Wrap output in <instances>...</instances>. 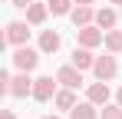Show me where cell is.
Returning <instances> with one entry per match:
<instances>
[{"label": "cell", "mask_w": 122, "mask_h": 119, "mask_svg": "<svg viewBox=\"0 0 122 119\" xmlns=\"http://www.w3.org/2000/svg\"><path fill=\"white\" fill-rule=\"evenodd\" d=\"M86 96H89V103H96V106H106V103H109V86H106V83H92V86H89V93H86Z\"/></svg>", "instance_id": "cell-11"}, {"label": "cell", "mask_w": 122, "mask_h": 119, "mask_svg": "<svg viewBox=\"0 0 122 119\" xmlns=\"http://www.w3.org/2000/svg\"><path fill=\"white\" fill-rule=\"evenodd\" d=\"M69 119H99L96 103H79V106H73V109H69Z\"/></svg>", "instance_id": "cell-12"}, {"label": "cell", "mask_w": 122, "mask_h": 119, "mask_svg": "<svg viewBox=\"0 0 122 119\" xmlns=\"http://www.w3.org/2000/svg\"><path fill=\"white\" fill-rule=\"evenodd\" d=\"M112 3H122V0H112Z\"/></svg>", "instance_id": "cell-24"}, {"label": "cell", "mask_w": 122, "mask_h": 119, "mask_svg": "<svg viewBox=\"0 0 122 119\" xmlns=\"http://www.w3.org/2000/svg\"><path fill=\"white\" fill-rule=\"evenodd\" d=\"M106 50L109 53H122V30H106Z\"/></svg>", "instance_id": "cell-16"}, {"label": "cell", "mask_w": 122, "mask_h": 119, "mask_svg": "<svg viewBox=\"0 0 122 119\" xmlns=\"http://www.w3.org/2000/svg\"><path fill=\"white\" fill-rule=\"evenodd\" d=\"M46 7H50L53 13H69V10H73V0H50Z\"/></svg>", "instance_id": "cell-17"}, {"label": "cell", "mask_w": 122, "mask_h": 119, "mask_svg": "<svg viewBox=\"0 0 122 119\" xmlns=\"http://www.w3.org/2000/svg\"><path fill=\"white\" fill-rule=\"evenodd\" d=\"M33 83H36V79H30L26 73L13 76L10 79V96H30V93H33Z\"/></svg>", "instance_id": "cell-8"}, {"label": "cell", "mask_w": 122, "mask_h": 119, "mask_svg": "<svg viewBox=\"0 0 122 119\" xmlns=\"http://www.w3.org/2000/svg\"><path fill=\"white\" fill-rule=\"evenodd\" d=\"M73 66H79V70H92V66H96V56H92V53H89V46H76V50H73Z\"/></svg>", "instance_id": "cell-9"}, {"label": "cell", "mask_w": 122, "mask_h": 119, "mask_svg": "<svg viewBox=\"0 0 122 119\" xmlns=\"http://www.w3.org/2000/svg\"><path fill=\"white\" fill-rule=\"evenodd\" d=\"M92 73H96V79L109 83V79L119 73V63H116V56H96V66H92Z\"/></svg>", "instance_id": "cell-2"}, {"label": "cell", "mask_w": 122, "mask_h": 119, "mask_svg": "<svg viewBox=\"0 0 122 119\" xmlns=\"http://www.w3.org/2000/svg\"><path fill=\"white\" fill-rule=\"evenodd\" d=\"M119 106H122V89H119Z\"/></svg>", "instance_id": "cell-23"}, {"label": "cell", "mask_w": 122, "mask_h": 119, "mask_svg": "<svg viewBox=\"0 0 122 119\" xmlns=\"http://www.w3.org/2000/svg\"><path fill=\"white\" fill-rule=\"evenodd\" d=\"M53 103H56V109H66V113H69V109L76 106V96H73V89L66 86V89H60V93L53 96Z\"/></svg>", "instance_id": "cell-13"}, {"label": "cell", "mask_w": 122, "mask_h": 119, "mask_svg": "<svg viewBox=\"0 0 122 119\" xmlns=\"http://www.w3.org/2000/svg\"><path fill=\"white\" fill-rule=\"evenodd\" d=\"M36 63H40V53H36V50H30L26 43L13 50V66H17L20 73H30V70H36Z\"/></svg>", "instance_id": "cell-1"}, {"label": "cell", "mask_w": 122, "mask_h": 119, "mask_svg": "<svg viewBox=\"0 0 122 119\" xmlns=\"http://www.w3.org/2000/svg\"><path fill=\"white\" fill-rule=\"evenodd\" d=\"M76 3H92V0H76Z\"/></svg>", "instance_id": "cell-21"}, {"label": "cell", "mask_w": 122, "mask_h": 119, "mask_svg": "<svg viewBox=\"0 0 122 119\" xmlns=\"http://www.w3.org/2000/svg\"><path fill=\"white\" fill-rule=\"evenodd\" d=\"M10 3H13V7H23V10H26V7H30L33 0H10Z\"/></svg>", "instance_id": "cell-19"}, {"label": "cell", "mask_w": 122, "mask_h": 119, "mask_svg": "<svg viewBox=\"0 0 122 119\" xmlns=\"http://www.w3.org/2000/svg\"><path fill=\"white\" fill-rule=\"evenodd\" d=\"M76 37H79V43H82V46H89V50L99 46V43H106V33H102L99 27H92V23H89V27H79Z\"/></svg>", "instance_id": "cell-3"}, {"label": "cell", "mask_w": 122, "mask_h": 119, "mask_svg": "<svg viewBox=\"0 0 122 119\" xmlns=\"http://www.w3.org/2000/svg\"><path fill=\"white\" fill-rule=\"evenodd\" d=\"M102 119H122V106H102Z\"/></svg>", "instance_id": "cell-18"}, {"label": "cell", "mask_w": 122, "mask_h": 119, "mask_svg": "<svg viewBox=\"0 0 122 119\" xmlns=\"http://www.w3.org/2000/svg\"><path fill=\"white\" fill-rule=\"evenodd\" d=\"M56 83L69 86V89H79V86H82V70H79V66H63L60 73H56Z\"/></svg>", "instance_id": "cell-4"}, {"label": "cell", "mask_w": 122, "mask_h": 119, "mask_svg": "<svg viewBox=\"0 0 122 119\" xmlns=\"http://www.w3.org/2000/svg\"><path fill=\"white\" fill-rule=\"evenodd\" d=\"M46 10H50V7H43V3H30V7H26V20H30L33 27H40L43 20H46Z\"/></svg>", "instance_id": "cell-15"}, {"label": "cell", "mask_w": 122, "mask_h": 119, "mask_svg": "<svg viewBox=\"0 0 122 119\" xmlns=\"http://www.w3.org/2000/svg\"><path fill=\"white\" fill-rule=\"evenodd\" d=\"M26 40H30V30H26V23H20V20L7 23V43H13V46H23Z\"/></svg>", "instance_id": "cell-6"}, {"label": "cell", "mask_w": 122, "mask_h": 119, "mask_svg": "<svg viewBox=\"0 0 122 119\" xmlns=\"http://www.w3.org/2000/svg\"><path fill=\"white\" fill-rule=\"evenodd\" d=\"M60 50V33L56 30H43L40 33V53H56Z\"/></svg>", "instance_id": "cell-10"}, {"label": "cell", "mask_w": 122, "mask_h": 119, "mask_svg": "<svg viewBox=\"0 0 122 119\" xmlns=\"http://www.w3.org/2000/svg\"><path fill=\"white\" fill-rule=\"evenodd\" d=\"M96 27H102V30H112V27H116V10H109V7L96 10Z\"/></svg>", "instance_id": "cell-14"}, {"label": "cell", "mask_w": 122, "mask_h": 119, "mask_svg": "<svg viewBox=\"0 0 122 119\" xmlns=\"http://www.w3.org/2000/svg\"><path fill=\"white\" fill-rule=\"evenodd\" d=\"M0 119H17V116H13V113H10V109H3V116H0Z\"/></svg>", "instance_id": "cell-20"}, {"label": "cell", "mask_w": 122, "mask_h": 119, "mask_svg": "<svg viewBox=\"0 0 122 119\" xmlns=\"http://www.w3.org/2000/svg\"><path fill=\"white\" fill-rule=\"evenodd\" d=\"M69 17H73L76 30H79V27H89V23L96 20V13H92V7H89V3H76V7L69 10Z\"/></svg>", "instance_id": "cell-7"}, {"label": "cell", "mask_w": 122, "mask_h": 119, "mask_svg": "<svg viewBox=\"0 0 122 119\" xmlns=\"http://www.w3.org/2000/svg\"><path fill=\"white\" fill-rule=\"evenodd\" d=\"M43 119H60V116H43Z\"/></svg>", "instance_id": "cell-22"}, {"label": "cell", "mask_w": 122, "mask_h": 119, "mask_svg": "<svg viewBox=\"0 0 122 119\" xmlns=\"http://www.w3.org/2000/svg\"><path fill=\"white\" fill-rule=\"evenodd\" d=\"M56 96V83H53V76H40L36 83H33V99H40V103H46V99Z\"/></svg>", "instance_id": "cell-5"}]
</instances>
